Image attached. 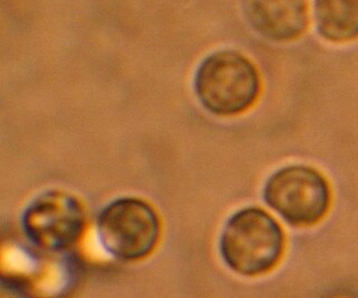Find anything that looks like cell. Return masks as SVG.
<instances>
[{
    "instance_id": "cell-4",
    "label": "cell",
    "mask_w": 358,
    "mask_h": 298,
    "mask_svg": "<svg viewBox=\"0 0 358 298\" xmlns=\"http://www.w3.org/2000/svg\"><path fill=\"white\" fill-rule=\"evenodd\" d=\"M263 197L266 204L294 227H311L329 210L331 191L327 179L306 165H290L272 174Z\"/></svg>"
},
{
    "instance_id": "cell-6",
    "label": "cell",
    "mask_w": 358,
    "mask_h": 298,
    "mask_svg": "<svg viewBox=\"0 0 358 298\" xmlns=\"http://www.w3.org/2000/svg\"><path fill=\"white\" fill-rule=\"evenodd\" d=\"M246 22L272 42H291L309 26V0H242Z\"/></svg>"
},
{
    "instance_id": "cell-3",
    "label": "cell",
    "mask_w": 358,
    "mask_h": 298,
    "mask_svg": "<svg viewBox=\"0 0 358 298\" xmlns=\"http://www.w3.org/2000/svg\"><path fill=\"white\" fill-rule=\"evenodd\" d=\"M96 232L110 256L121 262H138L148 257L159 243L162 221L147 201L122 197L101 210Z\"/></svg>"
},
{
    "instance_id": "cell-5",
    "label": "cell",
    "mask_w": 358,
    "mask_h": 298,
    "mask_svg": "<svg viewBox=\"0 0 358 298\" xmlns=\"http://www.w3.org/2000/svg\"><path fill=\"white\" fill-rule=\"evenodd\" d=\"M87 226L81 201L63 190L37 195L22 212V232L33 245L48 253H62L78 243Z\"/></svg>"
},
{
    "instance_id": "cell-1",
    "label": "cell",
    "mask_w": 358,
    "mask_h": 298,
    "mask_svg": "<svg viewBox=\"0 0 358 298\" xmlns=\"http://www.w3.org/2000/svg\"><path fill=\"white\" fill-rule=\"evenodd\" d=\"M283 229L259 207L235 212L227 221L220 239V253L227 267L242 276L271 271L285 251Z\"/></svg>"
},
{
    "instance_id": "cell-7",
    "label": "cell",
    "mask_w": 358,
    "mask_h": 298,
    "mask_svg": "<svg viewBox=\"0 0 358 298\" xmlns=\"http://www.w3.org/2000/svg\"><path fill=\"white\" fill-rule=\"evenodd\" d=\"M317 31L331 43L358 39V0H315Z\"/></svg>"
},
{
    "instance_id": "cell-2",
    "label": "cell",
    "mask_w": 358,
    "mask_h": 298,
    "mask_svg": "<svg viewBox=\"0 0 358 298\" xmlns=\"http://www.w3.org/2000/svg\"><path fill=\"white\" fill-rule=\"evenodd\" d=\"M260 73L243 54L223 50L203 59L194 77L199 103L218 117L248 111L260 96Z\"/></svg>"
}]
</instances>
